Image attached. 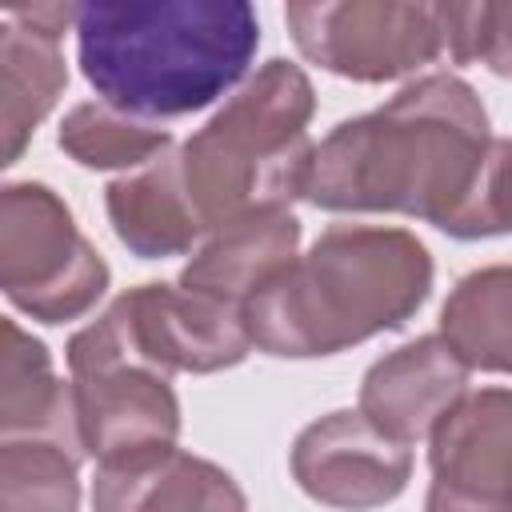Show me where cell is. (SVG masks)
Returning <instances> with one entry per match:
<instances>
[{
  "label": "cell",
  "mask_w": 512,
  "mask_h": 512,
  "mask_svg": "<svg viewBox=\"0 0 512 512\" xmlns=\"http://www.w3.org/2000/svg\"><path fill=\"white\" fill-rule=\"evenodd\" d=\"M428 440L424 512H512V388L464 392Z\"/></svg>",
  "instance_id": "obj_8"
},
{
  "label": "cell",
  "mask_w": 512,
  "mask_h": 512,
  "mask_svg": "<svg viewBox=\"0 0 512 512\" xmlns=\"http://www.w3.org/2000/svg\"><path fill=\"white\" fill-rule=\"evenodd\" d=\"M480 208H484V236L512 232V140H496L492 148Z\"/></svg>",
  "instance_id": "obj_20"
},
{
  "label": "cell",
  "mask_w": 512,
  "mask_h": 512,
  "mask_svg": "<svg viewBox=\"0 0 512 512\" xmlns=\"http://www.w3.org/2000/svg\"><path fill=\"white\" fill-rule=\"evenodd\" d=\"M312 80L288 60H268L196 136L164 152L172 184L200 240L240 216L288 208L304 196L316 144Z\"/></svg>",
  "instance_id": "obj_4"
},
{
  "label": "cell",
  "mask_w": 512,
  "mask_h": 512,
  "mask_svg": "<svg viewBox=\"0 0 512 512\" xmlns=\"http://www.w3.org/2000/svg\"><path fill=\"white\" fill-rule=\"evenodd\" d=\"M84 440L76 428L60 432H20L0 444V512H76L84 460Z\"/></svg>",
  "instance_id": "obj_15"
},
{
  "label": "cell",
  "mask_w": 512,
  "mask_h": 512,
  "mask_svg": "<svg viewBox=\"0 0 512 512\" xmlns=\"http://www.w3.org/2000/svg\"><path fill=\"white\" fill-rule=\"evenodd\" d=\"M284 20L296 48L348 80L380 84L408 76L448 52L444 4L400 0H344V4H288Z\"/></svg>",
  "instance_id": "obj_7"
},
{
  "label": "cell",
  "mask_w": 512,
  "mask_h": 512,
  "mask_svg": "<svg viewBox=\"0 0 512 512\" xmlns=\"http://www.w3.org/2000/svg\"><path fill=\"white\" fill-rule=\"evenodd\" d=\"M252 352L244 312L188 292L184 284L128 288L68 340V368L92 360H136L164 376L220 372Z\"/></svg>",
  "instance_id": "obj_5"
},
{
  "label": "cell",
  "mask_w": 512,
  "mask_h": 512,
  "mask_svg": "<svg viewBox=\"0 0 512 512\" xmlns=\"http://www.w3.org/2000/svg\"><path fill=\"white\" fill-rule=\"evenodd\" d=\"M0 428L20 432H60L76 428L72 380H56L48 348L28 336L16 320H4V364H0Z\"/></svg>",
  "instance_id": "obj_17"
},
{
  "label": "cell",
  "mask_w": 512,
  "mask_h": 512,
  "mask_svg": "<svg viewBox=\"0 0 512 512\" xmlns=\"http://www.w3.org/2000/svg\"><path fill=\"white\" fill-rule=\"evenodd\" d=\"M440 340L480 372H512V264L468 272L440 308Z\"/></svg>",
  "instance_id": "obj_16"
},
{
  "label": "cell",
  "mask_w": 512,
  "mask_h": 512,
  "mask_svg": "<svg viewBox=\"0 0 512 512\" xmlns=\"http://www.w3.org/2000/svg\"><path fill=\"white\" fill-rule=\"evenodd\" d=\"M92 508L96 512H248V500L220 464L172 444L100 464L92 480Z\"/></svg>",
  "instance_id": "obj_12"
},
{
  "label": "cell",
  "mask_w": 512,
  "mask_h": 512,
  "mask_svg": "<svg viewBox=\"0 0 512 512\" xmlns=\"http://www.w3.org/2000/svg\"><path fill=\"white\" fill-rule=\"evenodd\" d=\"M76 424L84 452L100 464L172 448L180 436V400L172 376L136 360H92L72 368Z\"/></svg>",
  "instance_id": "obj_10"
},
{
  "label": "cell",
  "mask_w": 512,
  "mask_h": 512,
  "mask_svg": "<svg viewBox=\"0 0 512 512\" xmlns=\"http://www.w3.org/2000/svg\"><path fill=\"white\" fill-rule=\"evenodd\" d=\"M60 148L84 168H144L172 148V132L104 100H88L64 116Z\"/></svg>",
  "instance_id": "obj_18"
},
{
  "label": "cell",
  "mask_w": 512,
  "mask_h": 512,
  "mask_svg": "<svg viewBox=\"0 0 512 512\" xmlns=\"http://www.w3.org/2000/svg\"><path fill=\"white\" fill-rule=\"evenodd\" d=\"M260 48L244 0L80 4L76 56L96 96L140 120H172L232 92Z\"/></svg>",
  "instance_id": "obj_2"
},
{
  "label": "cell",
  "mask_w": 512,
  "mask_h": 512,
  "mask_svg": "<svg viewBox=\"0 0 512 512\" xmlns=\"http://www.w3.org/2000/svg\"><path fill=\"white\" fill-rule=\"evenodd\" d=\"M296 484L340 512H368L396 500L412 480V448L384 436L360 408L312 420L292 444Z\"/></svg>",
  "instance_id": "obj_9"
},
{
  "label": "cell",
  "mask_w": 512,
  "mask_h": 512,
  "mask_svg": "<svg viewBox=\"0 0 512 512\" xmlns=\"http://www.w3.org/2000/svg\"><path fill=\"white\" fill-rule=\"evenodd\" d=\"M0 288L40 324L84 316L108 288L104 256L48 184L24 180L0 192Z\"/></svg>",
  "instance_id": "obj_6"
},
{
  "label": "cell",
  "mask_w": 512,
  "mask_h": 512,
  "mask_svg": "<svg viewBox=\"0 0 512 512\" xmlns=\"http://www.w3.org/2000/svg\"><path fill=\"white\" fill-rule=\"evenodd\" d=\"M428 292L432 256L412 232L332 224L244 304V328L268 356H336L400 328Z\"/></svg>",
  "instance_id": "obj_3"
},
{
  "label": "cell",
  "mask_w": 512,
  "mask_h": 512,
  "mask_svg": "<svg viewBox=\"0 0 512 512\" xmlns=\"http://www.w3.org/2000/svg\"><path fill=\"white\" fill-rule=\"evenodd\" d=\"M448 56L512 80V4H444Z\"/></svg>",
  "instance_id": "obj_19"
},
{
  "label": "cell",
  "mask_w": 512,
  "mask_h": 512,
  "mask_svg": "<svg viewBox=\"0 0 512 512\" xmlns=\"http://www.w3.org/2000/svg\"><path fill=\"white\" fill-rule=\"evenodd\" d=\"M68 84V64L60 40L32 32L4 16L0 24V132L4 164H16L36 124L52 112Z\"/></svg>",
  "instance_id": "obj_14"
},
{
  "label": "cell",
  "mask_w": 512,
  "mask_h": 512,
  "mask_svg": "<svg viewBox=\"0 0 512 512\" xmlns=\"http://www.w3.org/2000/svg\"><path fill=\"white\" fill-rule=\"evenodd\" d=\"M468 364L436 336H420L364 372L360 412L392 440L416 444L436 432V424L468 392Z\"/></svg>",
  "instance_id": "obj_11"
},
{
  "label": "cell",
  "mask_w": 512,
  "mask_h": 512,
  "mask_svg": "<svg viewBox=\"0 0 512 512\" xmlns=\"http://www.w3.org/2000/svg\"><path fill=\"white\" fill-rule=\"evenodd\" d=\"M300 244V220L288 208H268L240 216L200 240L192 260L180 272V284L188 292L224 300L244 312V304L296 260Z\"/></svg>",
  "instance_id": "obj_13"
},
{
  "label": "cell",
  "mask_w": 512,
  "mask_h": 512,
  "mask_svg": "<svg viewBox=\"0 0 512 512\" xmlns=\"http://www.w3.org/2000/svg\"><path fill=\"white\" fill-rule=\"evenodd\" d=\"M492 148L476 88L432 72L376 112L336 124L312 156L304 196L328 212H400L480 240Z\"/></svg>",
  "instance_id": "obj_1"
}]
</instances>
